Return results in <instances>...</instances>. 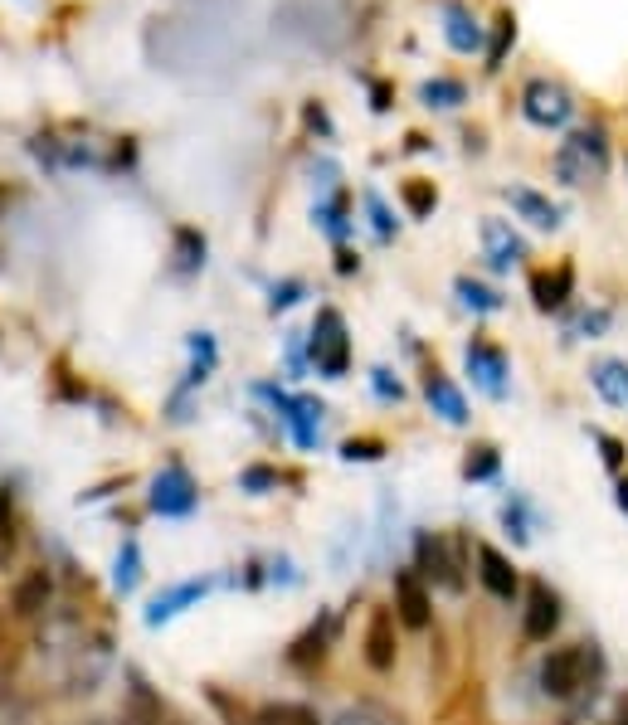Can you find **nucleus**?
Masks as SVG:
<instances>
[{"mask_svg": "<svg viewBox=\"0 0 628 725\" xmlns=\"http://www.w3.org/2000/svg\"><path fill=\"white\" fill-rule=\"evenodd\" d=\"M371 390H375L381 404H400V399H404V385L395 380L390 365H375V371H371Z\"/></svg>", "mask_w": 628, "mask_h": 725, "instance_id": "37", "label": "nucleus"}, {"mask_svg": "<svg viewBox=\"0 0 628 725\" xmlns=\"http://www.w3.org/2000/svg\"><path fill=\"white\" fill-rule=\"evenodd\" d=\"M424 399H428V409H434L444 424H468V399L454 385V375L438 371V365H428V371H424Z\"/></svg>", "mask_w": 628, "mask_h": 725, "instance_id": "16", "label": "nucleus"}, {"mask_svg": "<svg viewBox=\"0 0 628 725\" xmlns=\"http://www.w3.org/2000/svg\"><path fill=\"white\" fill-rule=\"evenodd\" d=\"M361 200H365V215H371L375 239H381V244H390V239L400 234V219H395V209L385 205V195H381V191H365Z\"/></svg>", "mask_w": 628, "mask_h": 725, "instance_id": "30", "label": "nucleus"}, {"mask_svg": "<svg viewBox=\"0 0 628 725\" xmlns=\"http://www.w3.org/2000/svg\"><path fill=\"white\" fill-rule=\"evenodd\" d=\"M205 264H209V239L195 225H176L171 229V278L191 282L205 273Z\"/></svg>", "mask_w": 628, "mask_h": 725, "instance_id": "12", "label": "nucleus"}, {"mask_svg": "<svg viewBox=\"0 0 628 725\" xmlns=\"http://www.w3.org/2000/svg\"><path fill=\"white\" fill-rule=\"evenodd\" d=\"M219 575H205V580H181V584H171V590H161L152 599V608H146V628H161V624H171V618H181L185 608H195L205 594H215L219 590Z\"/></svg>", "mask_w": 628, "mask_h": 725, "instance_id": "10", "label": "nucleus"}, {"mask_svg": "<svg viewBox=\"0 0 628 725\" xmlns=\"http://www.w3.org/2000/svg\"><path fill=\"white\" fill-rule=\"evenodd\" d=\"M521 118L541 132H560L575 118V93L556 78H531L521 88Z\"/></svg>", "mask_w": 628, "mask_h": 725, "instance_id": "6", "label": "nucleus"}, {"mask_svg": "<svg viewBox=\"0 0 628 725\" xmlns=\"http://www.w3.org/2000/svg\"><path fill=\"white\" fill-rule=\"evenodd\" d=\"M331 633H337V618H331V614H317L307 628H302L298 638H292V648H288V667H312V662H322V657H327Z\"/></svg>", "mask_w": 628, "mask_h": 725, "instance_id": "20", "label": "nucleus"}, {"mask_svg": "<svg viewBox=\"0 0 628 725\" xmlns=\"http://www.w3.org/2000/svg\"><path fill=\"white\" fill-rule=\"evenodd\" d=\"M371 98H375V102H371L375 112H385V108H390V88H385V83H371Z\"/></svg>", "mask_w": 628, "mask_h": 725, "instance_id": "43", "label": "nucleus"}, {"mask_svg": "<svg viewBox=\"0 0 628 725\" xmlns=\"http://www.w3.org/2000/svg\"><path fill=\"white\" fill-rule=\"evenodd\" d=\"M185 346H191V361L219 365V341H215V331H191V336H185Z\"/></svg>", "mask_w": 628, "mask_h": 725, "instance_id": "39", "label": "nucleus"}, {"mask_svg": "<svg viewBox=\"0 0 628 725\" xmlns=\"http://www.w3.org/2000/svg\"><path fill=\"white\" fill-rule=\"evenodd\" d=\"M565 608H560V594L551 590L546 580H531L527 584V608H521V633H527V643H551L560 628Z\"/></svg>", "mask_w": 628, "mask_h": 725, "instance_id": "8", "label": "nucleus"}, {"mask_svg": "<svg viewBox=\"0 0 628 725\" xmlns=\"http://www.w3.org/2000/svg\"><path fill=\"white\" fill-rule=\"evenodd\" d=\"M517 45V15H502L497 29H492V45H487V69L497 73L502 64H507V49Z\"/></svg>", "mask_w": 628, "mask_h": 725, "instance_id": "32", "label": "nucleus"}, {"mask_svg": "<svg viewBox=\"0 0 628 725\" xmlns=\"http://www.w3.org/2000/svg\"><path fill=\"white\" fill-rule=\"evenodd\" d=\"M49 599H55V580H49V570H29L25 580L15 584V594H10V608H15L20 618H29V614H39Z\"/></svg>", "mask_w": 628, "mask_h": 725, "instance_id": "23", "label": "nucleus"}, {"mask_svg": "<svg viewBox=\"0 0 628 725\" xmlns=\"http://www.w3.org/2000/svg\"><path fill=\"white\" fill-rule=\"evenodd\" d=\"M454 292H458V302H463L468 312H478V317H492V312H502V292L497 288H487V282H478V278H454Z\"/></svg>", "mask_w": 628, "mask_h": 725, "instance_id": "25", "label": "nucleus"}, {"mask_svg": "<svg viewBox=\"0 0 628 725\" xmlns=\"http://www.w3.org/2000/svg\"><path fill=\"white\" fill-rule=\"evenodd\" d=\"M341 458H347V462H381L385 458V438H371V434L347 438V444H341Z\"/></svg>", "mask_w": 628, "mask_h": 725, "instance_id": "36", "label": "nucleus"}, {"mask_svg": "<svg viewBox=\"0 0 628 725\" xmlns=\"http://www.w3.org/2000/svg\"><path fill=\"white\" fill-rule=\"evenodd\" d=\"M614 507H619L624 517H628V472H624V478H619V487H614Z\"/></svg>", "mask_w": 628, "mask_h": 725, "instance_id": "44", "label": "nucleus"}, {"mask_svg": "<svg viewBox=\"0 0 628 725\" xmlns=\"http://www.w3.org/2000/svg\"><path fill=\"white\" fill-rule=\"evenodd\" d=\"M302 122H307V132H317L322 142H331V136H337V128H331V118H327V108H322L317 98H312L307 108H302Z\"/></svg>", "mask_w": 628, "mask_h": 725, "instance_id": "40", "label": "nucleus"}, {"mask_svg": "<svg viewBox=\"0 0 628 725\" xmlns=\"http://www.w3.org/2000/svg\"><path fill=\"white\" fill-rule=\"evenodd\" d=\"M502 195H507V205L517 209V215L527 219L531 229H546V234H556V229H560V219H565V215H560V205H556L551 195L531 191V185H507Z\"/></svg>", "mask_w": 628, "mask_h": 725, "instance_id": "18", "label": "nucleus"}, {"mask_svg": "<svg viewBox=\"0 0 628 725\" xmlns=\"http://www.w3.org/2000/svg\"><path fill=\"white\" fill-rule=\"evenodd\" d=\"M419 102H424V108H438V112L463 108L468 88L458 78H428V83H419Z\"/></svg>", "mask_w": 628, "mask_h": 725, "instance_id": "26", "label": "nucleus"}, {"mask_svg": "<svg viewBox=\"0 0 628 725\" xmlns=\"http://www.w3.org/2000/svg\"><path fill=\"white\" fill-rule=\"evenodd\" d=\"M395 608H385V604H375L371 608V618H365V638H361V657H365V667L371 672H390L395 667V657H400V643H395Z\"/></svg>", "mask_w": 628, "mask_h": 725, "instance_id": "11", "label": "nucleus"}, {"mask_svg": "<svg viewBox=\"0 0 628 725\" xmlns=\"http://www.w3.org/2000/svg\"><path fill=\"white\" fill-rule=\"evenodd\" d=\"M395 618H400L404 628H414V633H424V628L434 624V594H428L424 575H419L414 565L395 570Z\"/></svg>", "mask_w": 628, "mask_h": 725, "instance_id": "9", "label": "nucleus"}, {"mask_svg": "<svg viewBox=\"0 0 628 725\" xmlns=\"http://www.w3.org/2000/svg\"><path fill=\"white\" fill-rule=\"evenodd\" d=\"M400 200H404V209H410V219H428L438 209V185L424 181V176H410V181L400 185Z\"/></svg>", "mask_w": 628, "mask_h": 725, "instance_id": "27", "label": "nucleus"}, {"mask_svg": "<svg viewBox=\"0 0 628 725\" xmlns=\"http://www.w3.org/2000/svg\"><path fill=\"white\" fill-rule=\"evenodd\" d=\"M614 312L609 307H590V312H575L570 317V341H600L604 331H609Z\"/></svg>", "mask_w": 628, "mask_h": 725, "instance_id": "31", "label": "nucleus"}, {"mask_svg": "<svg viewBox=\"0 0 628 725\" xmlns=\"http://www.w3.org/2000/svg\"><path fill=\"white\" fill-rule=\"evenodd\" d=\"M302 298H307V282H302V278H282V282L268 288V312H274V317H278V312H292Z\"/></svg>", "mask_w": 628, "mask_h": 725, "instance_id": "35", "label": "nucleus"}, {"mask_svg": "<svg viewBox=\"0 0 628 725\" xmlns=\"http://www.w3.org/2000/svg\"><path fill=\"white\" fill-rule=\"evenodd\" d=\"M137 584H142V545H137V535H128L118 545V560H112V590L128 599Z\"/></svg>", "mask_w": 628, "mask_h": 725, "instance_id": "24", "label": "nucleus"}, {"mask_svg": "<svg viewBox=\"0 0 628 725\" xmlns=\"http://www.w3.org/2000/svg\"><path fill=\"white\" fill-rule=\"evenodd\" d=\"M414 570L444 594L468 590V535L463 531H414Z\"/></svg>", "mask_w": 628, "mask_h": 725, "instance_id": "1", "label": "nucleus"}, {"mask_svg": "<svg viewBox=\"0 0 628 725\" xmlns=\"http://www.w3.org/2000/svg\"><path fill=\"white\" fill-rule=\"evenodd\" d=\"M531 527H541V511L531 507L527 492H507V502H502V531H507L517 545H527Z\"/></svg>", "mask_w": 628, "mask_h": 725, "instance_id": "22", "label": "nucleus"}, {"mask_svg": "<svg viewBox=\"0 0 628 725\" xmlns=\"http://www.w3.org/2000/svg\"><path fill=\"white\" fill-rule=\"evenodd\" d=\"M590 385L604 404L628 409V361H594L590 365Z\"/></svg>", "mask_w": 628, "mask_h": 725, "instance_id": "21", "label": "nucleus"}, {"mask_svg": "<svg viewBox=\"0 0 628 725\" xmlns=\"http://www.w3.org/2000/svg\"><path fill=\"white\" fill-rule=\"evenodd\" d=\"M590 438L604 448V468H609V472H619V478H624V444H619V438H614V434H604V428H590Z\"/></svg>", "mask_w": 628, "mask_h": 725, "instance_id": "38", "label": "nucleus"}, {"mask_svg": "<svg viewBox=\"0 0 628 725\" xmlns=\"http://www.w3.org/2000/svg\"><path fill=\"white\" fill-rule=\"evenodd\" d=\"M619 725H628V706H624V716H619Z\"/></svg>", "mask_w": 628, "mask_h": 725, "instance_id": "45", "label": "nucleus"}, {"mask_svg": "<svg viewBox=\"0 0 628 725\" xmlns=\"http://www.w3.org/2000/svg\"><path fill=\"white\" fill-rule=\"evenodd\" d=\"M600 672H604V657H600V648H594V643H560V648H551V653L541 657L536 681H541V691H546L551 701H575L584 687L600 681Z\"/></svg>", "mask_w": 628, "mask_h": 725, "instance_id": "2", "label": "nucleus"}, {"mask_svg": "<svg viewBox=\"0 0 628 725\" xmlns=\"http://www.w3.org/2000/svg\"><path fill=\"white\" fill-rule=\"evenodd\" d=\"M570 298H575V268L570 264L531 273V302H536V312H560Z\"/></svg>", "mask_w": 628, "mask_h": 725, "instance_id": "19", "label": "nucleus"}, {"mask_svg": "<svg viewBox=\"0 0 628 725\" xmlns=\"http://www.w3.org/2000/svg\"><path fill=\"white\" fill-rule=\"evenodd\" d=\"M438 15H444V45L454 55H483V25H478V15L463 0H444Z\"/></svg>", "mask_w": 628, "mask_h": 725, "instance_id": "15", "label": "nucleus"}, {"mask_svg": "<svg viewBox=\"0 0 628 725\" xmlns=\"http://www.w3.org/2000/svg\"><path fill=\"white\" fill-rule=\"evenodd\" d=\"M331 725H400V721H395L385 706H375V701H355V706H347Z\"/></svg>", "mask_w": 628, "mask_h": 725, "instance_id": "34", "label": "nucleus"}, {"mask_svg": "<svg viewBox=\"0 0 628 725\" xmlns=\"http://www.w3.org/2000/svg\"><path fill=\"white\" fill-rule=\"evenodd\" d=\"M337 273H341V278H351V273H361V254L341 244V249H337Z\"/></svg>", "mask_w": 628, "mask_h": 725, "instance_id": "42", "label": "nucleus"}, {"mask_svg": "<svg viewBox=\"0 0 628 725\" xmlns=\"http://www.w3.org/2000/svg\"><path fill=\"white\" fill-rule=\"evenodd\" d=\"M278 482H282V472H278V468H268V462H249V468L239 472V487H244L249 497H264V492H278Z\"/></svg>", "mask_w": 628, "mask_h": 725, "instance_id": "33", "label": "nucleus"}, {"mask_svg": "<svg viewBox=\"0 0 628 725\" xmlns=\"http://www.w3.org/2000/svg\"><path fill=\"white\" fill-rule=\"evenodd\" d=\"M312 225H317L337 249L347 244L351 229H355V219H351V191H347V185H337V191H322V195H317V205H312Z\"/></svg>", "mask_w": 628, "mask_h": 725, "instance_id": "13", "label": "nucleus"}, {"mask_svg": "<svg viewBox=\"0 0 628 725\" xmlns=\"http://www.w3.org/2000/svg\"><path fill=\"white\" fill-rule=\"evenodd\" d=\"M146 507H152L161 521H185V517H195V507H201V482L191 478V468H185L181 458H171V462H166V468L152 478Z\"/></svg>", "mask_w": 628, "mask_h": 725, "instance_id": "5", "label": "nucleus"}, {"mask_svg": "<svg viewBox=\"0 0 628 725\" xmlns=\"http://www.w3.org/2000/svg\"><path fill=\"white\" fill-rule=\"evenodd\" d=\"M604 171H609V132L600 122L570 132L556 146V156H551V176L560 185H594V181H604Z\"/></svg>", "mask_w": 628, "mask_h": 725, "instance_id": "3", "label": "nucleus"}, {"mask_svg": "<svg viewBox=\"0 0 628 725\" xmlns=\"http://www.w3.org/2000/svg\"><path fill=\"white\" fill-rule=\"evenodd\" d=\"M502 472V454L492 444H473L468 448V458H463V478L468 482H492Z\"/></svg>", "mask_w": 628, "mask_h": 725, "instance_id": "29", "label": "nucleus"}, {"mask_svg": "<svg viewBox=\"0 0 628 725\" xmlns=\"http://www.w3.org/2000/svg\"><path fill=\"white\" fill-rule=\"evenodd\" d=\"M478 580H483V590H487L492 599H502V604H511V599L521 594L517 565H511L507 555L497 551V545H478Z\"/></svg>", "mask_w": 628, "mask_h": 725, "instance_id": "14", "label": "nucleus"}, {"mask_svg": "<svg viewBox=\"0 0 628 725\" xmlns=\"http://www.w3.org/2000/svg\"><path fill=\"white\" fill-rule=\"evenodd\" d=\"M463 365H468L473 385H478V390H483L487 399H507V390H511V361H507V351H502L497 341H487V336H473V341L463 346Z\"/></svg>", "mask_w": 628, "mask_h": 725, "instance_id": "7", "label": "nucleus"}, {"mask_svg": "<svg viewBox=\"0 0 628 725\" xmlns=\"http://www.w3.org/2000/svg\"><path fill=\"white\" fill-rule=\"evenodd\" d=\"M483 254L497 273H507L527 258V239H521L507 219H483Z\"/></svg>", "mask_w": 628, "mask_h": 725, "instance_id": "17", "label": "nucleus"}, {"mask_svg": "<svg viewBox=\"0 0 628 725\" xmlns=\"http://www.w3.org/2000/svg\"><path fill=\"white\" fill-rule=\"evenodd\" d=\"M268 584H288V590H292V584H302V575L292 570L288 555H274V560H268Z\"/></svg>", "mask_w": 628, "mask_h": 725, "instance_id": "41", "label": "nucleus"}, {"mask_svg": "<svg viewBox=\"0 0 628 725\" xmlns=\"http://www.w3.org/2000/svg\"><path fill=\"white\" fill-rule=\"evenodd\" d=\"M258 725H322V716L302 701H274V706L258 711Z\"/></svg>", "mask_w": 628, "mask_h": 725, "instance_id": "28", "label": "nucleus"}, {"mask_svg": "<svg viewBox=\"0 0 628 725\" xmlns=\"http://www.w3.org/2000/svg\"><path fill=\"white\" fill-rule=\"evenodd\" d=\"M307 355H312L322 380H347L351 331H347V317H341L337 307H317V322H312V331H307Z\"/></svg>", "mask_w": 628, "mask_h": 725, "instance_id": "4", "label": "nucleus"}]
</instances>
